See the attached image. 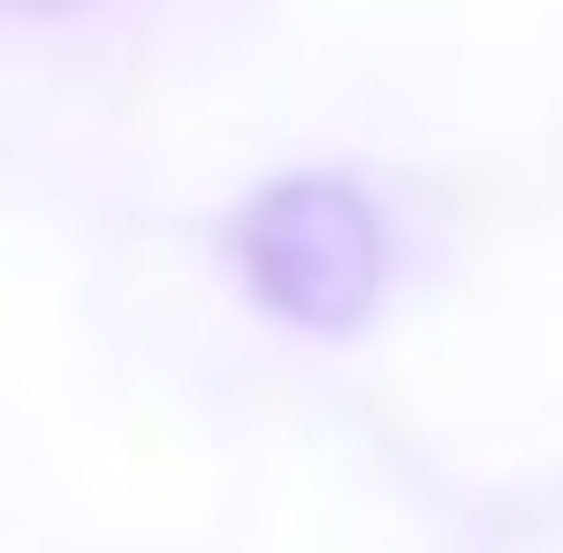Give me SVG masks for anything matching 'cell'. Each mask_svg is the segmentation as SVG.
Listing matches in <instances>:
<instances>
[{"label": "cell", "mask_w": 563, "mask_h": 553, "mask_svg": "<svg viewBox=\"0 0 563 553\" xmlns=\"http://www.w3.org/2000/svg\"><path fill=\"white\" fill-rule=\"evenodd\" d=\"M74 11H95V0H0V21H74Z\"/></svg>", "instance_id": "cell-2"}, {"label": "cell", "mask_w": 563, "mask_h": 553, "mask_svg": "<svg viewBox=\"0 0 563 553\" xmlns=\"http://www.w3.org/2000/svg\"><path fill=\"white\" fill-rule=\"evenodd\" d=\"M220 262L251 313L313 345H355L397 292V209L355 167H282V178L241 188L220 220Z\"/></svg>", "instance_id": "cell-1"}]
</instances>
